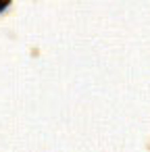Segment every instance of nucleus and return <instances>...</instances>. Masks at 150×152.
I'll return each instance as SVG.
<instances>
[{"instance_id":"1","label":"nucleus","mask_w":150,"mask_h":152,"mask_svg":"<svg viewBox=\"0 0 150 152\" xmlns=\"http://www.w3.org/2000/svg\"><path fill=\"white\" fill-rule=\"evenodd\" d=\"M7 7H11V2H9V0H0V13H2V11H7Z\"/></svg>"}]
</instances>
